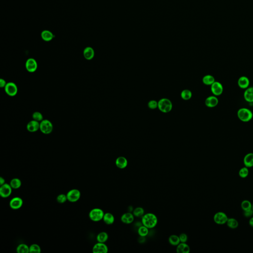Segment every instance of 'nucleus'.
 Here are the masks:
<instances>
[{
	"mask_svg": "<svg viewBox=\"0 0 253 253\" xmlns=\"http://www.w3.org/2000/svg\"><path fill=\"white\" fill-rule=\"evenodd\" d=\"M158 109L163 113H169L173 108L172 102L168 98H162L158 101Z\"/></svg>",
	"mask_w": 253,
	"mask_h": 253,
	"instance_id": "7ed1b4c3",
	"label": "nucleus"
},
{
	"mask_svg": "<svg viewBox=\"0 0 253 253\" xmlns=\"http://www.w3.org/2000/svg\"><path fill=\"white\" fill-rule=\"evenodd\" d=\"M137 233L140 236L146 237L149 233V228L143 225H142L137 229Z\"/></svg>",
	"mask_w": 253,
	"mask_h": 253,
	"instance_id": "cd10ccee",
	"label": "nucleus"
},
{
	"mask_svg": "<svg viewBox=\"0 0 253 253\" xmlns=\"http://www.w3.org/2000/svg\"><path fill=\"white\" fill-rule=\"evenodd\" d=\"M103 220L104 223L108 225H112L115 221V218L113 214L110 213H104Z\"/></svg>",
	"mask_w": 253,
	"mask_h": 253,
	"instance_id": "b1692460",
	"label": "nucleus"
},
{
	"mask_svg": "<svg viewBox=\"0 0 253 253\" xmlns=\"http://www.w3.org/2000/svg\"><path fill=\"white\" fill-rule=\"evenodd\" d=\"M226 223L228 227L231 229H235L238 228L239 226V223L237 220L232 218H228V221Z\"/></svg>",
	"mask_w": 253,
	"mask_h": 253,
	"instance_id": "bb28decb",
	"label": "nucleus"
},
{
	"mask_svg": "<svg viewBox=\"0 0 253 253\" xmlns=\"http://www.w3.org/2000/svg\"><path fill=\"white\" fill-rule=\"evenodd\" d=\"M5 184V179L2 177L0 178V185L1 186Z\"/></svg>",
	"mask_w": 253,
	"mask_h": 253,
	"instance_id": "c03bdc74",
	"label": "nucleus"
},
{
	"mask_svg": "<svg viewBox=\"0 0 253 253\" xmlns=\"http://www.w3.org/2000/svg\"><path fill=\"white\" fill-rule=\"evenodd\" d=\"M115 164L117 167L119 169H125L128 166V162L125 157L120 156L116 159L115 161Z\"/></svg>",
	"mask_w": 253,
	"mask_h": 253,
	"instance_id": "dca6fc26",
	"label": "nucleus"
},
{
	"mask_svg": "<svg viewBox=\"0 0 253 253\" xmlns=\"http://www.w3.org/2000/svg\"><path fill=\"white\" fill-rule=\"evenodd\" d=\"M104 213L100 208H95L92 210L89 213V217L93 221H99L103 220Z\"/></svg>",
	"mask_w": 253,
	"mask_h": 253,
	"instance_id": "20e7f679",
	"label": "nucleus"
},
{
	"mask_svg": "<svg viewBox=\"0 0 253 253\" xmlns=\"http://www.w3.org/2000/svg\"><path fill=\"white\" fill-rule=\"evenodd\" d=\"M244 215L247 218H251L253 215V210L252 209L248 210V211H244Z\"/></svg>",
	"mask_w": 253,
	"mask_h": 253,
	"instance_id": "a19ab883",
	"label": "nucleus"
},
{
	"mask_svg": "<svg viewBox=\"0 0 253 253\" xmlns=\"http://www.w3.org/2000/svg\"><path fill=\"white\" fill-rule=\"evenodd\" d=\"M40 130L44 134H50L53 132V124L48 120H43L40 123Z\"/></svg>",
	"mask_w": 253,
	"mask_h": 253,
	"instance_id": "39448f33",
	"label": "nucleus"
},
{
	"mask_svg": "<svg viewBox=\"0 0 253 253\" xmlns=\"http://www.w3.org/2000/svg\"><path fill=\"white\" fill-rule=\"evenodd\" d=\"M23 205L22 199L19 197L12 198L9 202V206L14 210H17L21 208Z\"/></svg>",
	"mask_w": 253,
	"mask_h": 253,
	"instance_id": "ddd939ff",
	"label": "nucleus"
},
{
	"mask_svg": "<svg viewBox=\"0 0 253 253\" xmlns=\"http://www.w3.org/2000/svg\"><path fill=\"white\" fill-rule=\"evenodd\" d=\"M7 83H6V82L5 81L4 79H0V87H5V86H6V85Z\"/></svg>",
	"mask_w": 253,
	"mask_h": 253,
	"instance_id": "79ce46f5",
	"label": "nucleus"
},
{
	"mask_svg": "<svg viewBox=\"0 0 253 253\" xmlns=\"http://www.w3.org/2000/svg\"><path fill=\"white\" fill-rule=\"evenodd\" d=\"M244 166L250 168L253 167V153H249L246 154L243 159Z\"/></svg>",
	"mask_w": 253,
	"mask_h": 253,
	"instance_id": "6ab92c4d",
	"label": "nucleus"
},
{
	"mask_svg": "<svg viewBox=\"0 0 253 253\" xmlns=\"http://www.w3.org/2000/svg\"></svg>",
	"mask_w": 253,
	"mask_h": 253,
	"instance_id": "de8ad7c7",
	"label": "nucleus"
},
{
	"mask_svg": "<svg viewBox=\"0 0 253 253\" xmlns=\"http://www.w3.org/2000/svg\"><path fill=\"white\" fill-rule=\"evenodd\" d=\"M228 215L223 212H218L215 214L214 216V220L215 223L218 225H222L226 224L228 221Z\"/></svg>",
	"mask_w": 253,
	"mask_h": 253,
	"instance_id": "423d86ee",
	"label": "nucleus"
},
{
	"mask_svg": "<svg viewBox=\"0 0 253 253\" xmlns=\"http://www.w3.org/2000/svg\"><path fill=\"white\" fill-rule=\"evenodd\" d=\"M249 173V171L248 168L246 167H244L241 168L239 171V176L242 179H245L247 178V176H248Z\"/></svg>",
	"mask_w": 253,
	"mask_h": 253,
	"instance_id": "f704fd0d",
	"label": "nucleus"
},
{
	"mask_svg": "<svg viewBox=\"0 0 253 253\" xmlns=\"http://www.w3.org/2000/svg\"><path fill=\"white\" fill-rule=\"evenodd\" d=\"M9 184L13 189H18L21 186V181L18 178H14L11 180Z\"/></svg>",
	"mask_w": 253,
	"mask_h": 253,
	"instance_id": "72a5a7b5",
	"label": "nucleus"
},
{
	"mask_svg": "<svg viewBox=\"0 0 253 253\" xmlns=\"http://www.w3.org/2000/svg\"><path fill=\"white\" fill-rule=\"evenodd\" d=\"M249 225H250V226L253 228V217H252L251 218H250L249 221Z\"/></svg>",
	"mask_w": 253,
	"mask_h": 253,
	"instance_id": "37998d69",
	"label": "nucleus"
},
{
	"mask_svg": "<svg viewBox=\"0 0 253 253\" xmlns=\"http://www.w3.org/2000/svg\"><path fill=\"white\" fill-rule=\"evenodd\" d=\"M67 200L70 202H77L81 197V192L77 189H73L67 193Z\"/></svg>",
	"mask_w": 253,
	"mask_h": 253,
	"instance_id": "0eeeda50",
	"label": "nucleus"
},
{
	"mask_svg": "<svg viewBox=\"0 0 253 253\" xmlns=\"http://www.w3.org/2000/svg\"><path fill=\"white\" fill-rule=\"evenodd\" d=\"M252 210H253V203H252Z\"/></svg>",
	"mask_w": 253,
	"mask_h": 253,
	"instance_id": "49530a36",
	"label": "nucleus"
},
{
	"mask_svg": "<svg viewBox=\"0 0 253 253\" xmlns=\"http://www.w3.org/2000/svg\"><path fill=\"white\" fill-rule=\"evenodd\" d=\"M32 118L34 120L36 121L39 122H41L43 120V116L41 113L39 112H35L32 114Z\"/></svg>",
	"mask_w": 253,
	"mask_h": 253,
	"instance_id": "e433bc0d",
	"label": "nucleus"
},
{
	"mask_svg": "<svg viewBox=\"0 0 253 253\" xmlns=\"http://www.w3.org/2000/svg\"><path fill=\"white\" fill-rule=\"evenodd\" d=\"M215 81V79L214 76L211 75H207L204 76L202 79V82L204 84L207 86H211Z\"/></svg>",
	"mask_w": 253,
	"mask_h": 253,
	"instance_id": "a878e982",
	"label": "nucleus"
},
{
	"mask_svg": "<svg viewBox=\"0 0 253 253\" xmlns=\"http://www.w3.org/2000/svg\"><path fill=\"white\" fill-rule=\"evenodd\" d=\"M41 252V247L38 244H33L29 247V253H40Z\"/></svg>",
	"mask_w": 253,
	"mask_h": 253,
	"instance_id": "c9c22d12",
	"label": "nucleus"
},
{
	"mask_svg": "<svg viewBox=\"0 0 253 253\" xmlns=\"http://www.w3.org/2000/svg\"><path fill=\"white\" fill-rule=\"evenodd\" d=\"M108 251V248L105 243H97L93 248V253H107Z\"/></svg>",
	"mask_w": 253,
	"mask_h": 253,
	"instance_id": "f8f14e48",
	"label": "nucleus"
},
{
	"mask_svg": "<svg viewBox=\"0 0 253 253\" xmlns=\"http://www.w3.org/2000/svg\"><path fill=\"white\" fill-rule=\"evenodd\" d=\"M4 88L7 94L11 97H14L15 95L18 92V88L17 85L12 82L7 83Z\"/></svg>",
	"mask_w": 253,
	"mask_h": 253,
	"instance_id": "6e6552de",
	"label": "nucleus"
},
{
	"mask_svg": "<svg viewBox=\"0 0 253 253\" xmlns=\"http://www.w3.org/2000/svg\"><path fill=\"white\" fill-rule=\"evenodd\" d=\"M218 100L215 95H212L208 97L205 100V105L210 108L215 107L218 106Z\"/></svg>",
	"mask_w": 253,
	"mask_h": 253,
	"instance_id": "2eb2a0df",
	"label": "nucleus"
},
{
	"mask_svg": "<svg viewBox=\"0 0 253 253\" xmlns=\"http://www.w3.org/2000/svg\"><path fill=\"white\" fill-rule=\"evenodd\" d=\"M40 123L35 120H32L27 125V130L30 132L33 133L40 129Z\"/></svg>",
	"mask_w": 253,
	"mask_h": 253,
	"instance_id": "f3484780",
	"label": "nucleus"
},
{
	"mask_svg": "<svg viewBox=\"0 0 253 253\" xmlns=\"http://www.w3.org/2000/svg\"><path fill=\"white\" fill-rule=\"evenodd\" d=\"M237 116L242 122H248L253 117V112L246 108H241L237 112Z\"/></svg>",
	"mask_w": 253,
	"mask_h": 253,
	"instance_id": "f03ea898",
	"label": "nucleus"
},
{
	"mask_svg": "<svg viewBox=\"0 0 253 253\" xmlns=\"http://www.w3.org/2000/svg\"><path fill=\"white\" fill-rule=\"evenodd\" d=\"M158 102H157L155 100H150L148 103V106L151 109H155L158 108Z\"/></svg>",
	"mask_w": 253,
	"mask_h": 253,
	"instance_id": "58836bf2",
	"label": "nucleus"
},
{
	"mask_svg": "<svg viewBox=\"0 0 253 253\" xmlns=\"http://www.w3.org/2000/svg\"><path fill=\"white\" fill-rule=\"evenodd\" d=\"M12 188L10 184H5L0 187V195L2 197H8L12 193Z\"/></svg>",
	"mask_w": 253,
	"mask_h": 253,
	"instance_id": "9d476101",
	"label": "nucleus"
},
{
	"mask_svg": "<svg viewBox=\"0 0 253 253\" xmlns=\"http://www.w3.org/2000/svg\"><path fill=\"white\" fill-rule=\"evenodd\" d=\"M134 211V208L132 206H130L128 207V212H129L132 213Z\"/></svg>",
	"mask_w": 253,
	"mask_h": 253,
	"instance_id": "a18cd8bd",
	"label": "nucleus"
},
{
	"mask_svg": "<svg viewBox=\"0 0 253 253\" xmlns=\"http://www.w3.org/2000/svg\"><path fill=\"white\" fill-rule=\"evenodd\" d=\"M26 69L29 72H34L38 68V64L35 59L30 58L28 59L25 63Z\"/></svg>",
	"mask_w": 253,
	"mask_h": 253,
	"instance_id": "9b49d317",
	"label": "nucleus"
},
{
	"mask_svg": "<svg viewBox=\"0 0 253 253\" xmlns=\"http://www.w3.org/2000/svg\"><path fill=\"white\" fill-rule=\"evenodd\" d=\"M179 239L181 242L186 243L188 240V236L186 234L184 233H182L179 235Z\"/></svg>",
	"mask_w": 253,
	"mask_h": 253,
	"instance_id": "ea45409f",
	"label": "nucleus"
},
{
	"mask_svg": "<svg viewBox=\"0 0 253 253\" xmlns=\"http://www.w3.org/2000/svg\"><path fill=\"white\" fill-rule=\"evenodd\" d=\"M190 247L186 243L181 242L176 246V251L178 253H189Z\"/></svg>",
	"mask_w": 253,
	"mask_h": 253,
	"instance_id": "aec40b11",
	"label": "nucleus"
},
{
	"mask_svg": "<svg viewBox=\"0 0 253 253\" xmlns=\"http://www.w3.org/2000/svg\"><path fill=\"white\" fill-rule=\"evenodd\" d=\"M108 239V235L106 232H100L97 237L98 242L106 243Z\"/></svg>",
	"mask_w": 253,
	"mask_h": 253,
	"instance_id": "c85d7f7f",
	"label": "nucleus"
},
{
	"mask_svg": "<svg viewBox=\"0 0 253 253\" xmlns=\"http://www.w3.org/2000/svg\"><path fill=\"white\" fill-rule=\"evenodd\" d=\"M134 216L132 213L127 212L122 215L121 217V220L125 224H131L134 221Z\"/></svg>",
	"mask_w": 253,
	"mask_h": 253,
	"instance_id": "4468645a",
	"label": "nucleus"
},
{
	"mask_svg": "<svg viewBox=\"0 0 253 253\" xmlns=\"http://www.w3.org/2000/svg\"><path fill=\"white\" fill-rule=\"evenodd\" d=\"M211 86V92L216 97L221 95L223 93V86L219 82H215Z\"/></svg>",
	"mask_w": 253,
	"mask_h": 253,
	"instance_id": "1a4fd4ad",
	"label": "nucleus"
},
{
	"mask_svg": "<svg viewBox=\"0 0 253 253\" xmlns=\"http://www.w3.org/2000/svg\"><path fill=\"white\" fill-rule=\"evenodd\" d=\"M250 80L246 76H241L238 80V85L240 88L246 89L250 85Z\"/></svg>",
	"mask_w": 253,
	"mask_h": 253,
	"instance_id": "a211bd4d",
	"label": "nucleus"
},
{
	"mask_svg": "<svg viewBox=\"0 0 253 253\" xmlns=\"http://www.w3.org/2000/svg\"><path fill=\"white\" fill-rule=\"evenodd\" d=\"M133 214L134 217L137 218H142L145 215V210L142 207H137L134 209Z\"/></svg>",
	"mask_w": 253,
	"mask_h": 253,
	"instance_id": "473e14b6",
	"label": "nucleus"
},
{
	"mask_svg": "<svg viewBox=\"0 0 253 253\" xmlns=\"http://www.w3.org/2000/svg\"><path fill=\"white\" fill-rule=\"evenodd\" d=\"M168 241L171 245L177 246L181 243L179 236L176 235H171L168 238Z\"/></svg>",
	"mask_w": 253,
	"mask_h": 253,
	"instance_id": "393cba45",
	"label": "nucleus"
},
{
	"mask_svg": "<svg viewBox=\"0 0 253 253\" xmlns=\"http://www.w3.org/2000/svg\"><path fill=\"white\" fill-rule=\"evenodd\" d=\"M241 207L243 211L250 210L252 209V203L250 201L245 200L241 203Z\"/></svg>",
	"mask_w": 253,
	"mask_h": 253,
	"instance_id": "7c9ffc66",
	"label": "nucleus"
},
{
	"mask_svg": "<svg viewBox=\"0 0 253 253\" xmlns=\"http://www.w3.org/2000/svg\"><path fill=\"white\" fill-rule=\"evenodd\" d=\"M17 251L18 253H29V247L26 244H20L17 247Z\"/></svg>",
	"mask_w": 253,
	"mask_h": 253,
	"instance_id": "c756f323",
	"label": "nucleus"
},
{
	"mask_svg": "<svg viewBox=\"0 0 253 253\" xmlns=\"http://www.w3.org/2000/svg\"><path fill=\"white\" fill-rule=\"evenodd\" d=\"M142 223L149 229H152L157 225L158 218L155 214L151 213H146L142 217Z\"/></svg>",
	"mask_w": 253,
	"mask_h": 253,
	"instance_id": "f257e3e1",
	"label": "nucleus"
},
{
	"mask_svg": "<svg viewBox=\"0 0 253 253\" xmlns=\"http://www.w3.org/2000/svg\"><path fill=\"white\" fill-rule=\"evenodd\" d=\"M83 55L85 58L87 60H91L95 56V51L92 47H87L85 48L83 51Z\"/></svg>",
	"mask_w": 253,
	"mask_h": 253,
	"instance_id": "4be33fe9",
	"label": "nucleus"
},
{
	"mask_svg": "<svg viewBox=\"0 0 253 253\" xmlns=\"http://www.w3.org/2000/svg\"><path fill=\"white\" fill-rule=\"evenodd\" d=\"M181 97L184 100H187L192 98V92L189 90H184L181 93Z\"/></svg>",
	"mask_w": 253,
	"mask_h": 253,
	"instance_id": "2f4dec72",
	"label": "nucleus"
},
{
	"mask_svg": "<svg viewBox=\"0 0 253 253\" xmlns=\"http://www.w3.org/2000/svg\"><path fill=\"white\" fill-rule=\"evenodd\" d=\"M57 202H59V203H65L67 200V195L63 194H61L58 195L56 198Z\"/></svg>",
	"mask_w": 253,
	"mask_h": 253,
	"instance_id": "4c0bfd02",
	"label": "nucleus"
},
{
	"mask_svg": "<svg viewBox=\"0 0 253 253\" xmlns=\"http://www.w3.org/2000/svg\"><path fill=\"white\" fill-rule=\"evenodd\" d=\"M41 38L46 42H50L54 38L53 34L49 30H45L43 31L41 33Z\"/></svg>",
	"mask_w": 253,
	"mask_h": 253,
	"instance_id": "5701e85b",
	"label": "nucleus"
},
{
	"mask_svg": "<svg viewBox=\"0 0 253 253\" xmlns=\"http://www.w3.org/2000/svg\"><path fill=\"white\" fill-rule=\"evenodd\" d=\"M244 98L247 102L253 103V87H249L246 89L244 92Z\"/></svg>",
	"mask_w": 253,
	"mask_h": 253,
	"instance_id": "412c9836",
	"label": "nucleus"
}]
</instances>
